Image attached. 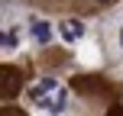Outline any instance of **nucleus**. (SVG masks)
<instances>
[{
    "label": "nucleus",
    "mask_w": 123,
    "mask_h": 116,
    "mask_svg": "<svg viewBox=\"0 0 123 116\" xmlns=\"http://www.w3.org/2000/svg\"><path fill=\"white\" fill-rule=\"evenodd\" d=\"M23 90V77H19L16 68L10 65H0V100H10Z\"/></svg>",
    "instance_id": "f257e3e1"
},
{
    "label": "nucleus",
    "mask_w": 123,
    "mask_h": 116,
    "mask_svg": "<svg viewBox=\"0 0 123 116\" xmlns=\"http://www.w3.org/2000/svg\"><path fill=\"white\" fill-rule=\"evenodd\" d=\"M58 36L65 39L68 45H74L78 39H84V23H81V19H62L58 23Z\"/></svg>",
    "instance_id": "f03ea898"
},
{
    "label": "nucleus",
    "mask_w": 123,
    "mask_h": 116,
    "mask_svg": "<svg viewBox=\"0 0 123 116\" xmlns=\"http://www.w3.org/2000/svg\"><path fill=\"white\" fill-rule=\"evenodd\" d=\"M55 90H58V81H55V77H42V81H36V84L29 87V97L36 100V103H42V100L52 97Z\"/></svg>",
    "instance_id": "7ed1b4c3"
},
{
    "label": "nucleus",
    "mask_w": 123,
    "mask_h": 116,
    "mask_svg": "<svg viewBox=\"0 0 123 116\" xmlns=\"http://www.w3.org/2000/svg\"><path fill=\"white\" fill-rule=\"evenodd\" d=\"M52 23H45V19H32V26H29V36L36 39L39 45H49V39H52Z\"/></svg>",
    "instance_id": "20e7f679"
},
{
    "label": "nucleus",
    "mask_w": 123,
    "mask_h": 116,
    "mask_svg": "<svg viewBox=\"0 0 123 116\" xmlns=\"http://www.w3.org/2000/svg\"><path fill=\"white\" fill-rule=\"evenodd\" d=\"M42 106H45V113H62V110H65V87H58L52 97H45Z\"/></svg>",
    "instance_id": "39448f33"
},
{
    "label": "nucleus",
    "mask_w": 123,
    "mask_h": 116,
    "mask_svg": "<svg viewBox=\"0 0 123 116\" xmlns=\"http://www.w3.org/2000/svg\"><path fill=\"white\" fill-rule=\"evenodd\" d=\"M16 42H19V39H16V32H10V29H6V32H0V49L13 52V49H16Z\"/></svg>",
    "instance_id": "423d86ee"
},
{
    "label": "nucleus",
    "mask_w": 123,
    "mask_h": 116,
    "mask_svg": "<svg viewBox=\"0 0 123 116\" xmlns=\"http://www.w3.org/2000/svg\"><path fill=\"white\" fill-rule=\"evenodd\" d=\"M0 116H26V113L16 110V106H3V110H0Z\"/></svg>",
    "instance_id": "0eeeda50"
},
{
    "label": "nucleus",
    "mask_w": 123,
    "mask_h": 116,
    "mask_svg": "<svg viewBox=\"0 0 123 116\" xmlns=\"http://www.w3.org/2000/svg\"><path fill=\"white\" fill-rule=\"evenodd\" d=\"M107 116H123V106H110V113Z\"/></svg>",
    "instance_id": "6e6552de"
},
{
    "label": "nucleus",
    "mask_w": 123,
    "mask_h": 116,
    "mask_svg": "<svg viewBox=\"0 0 123 116\" xmlns=\"http://www.w3.org/2000/svg\"><path fill=\"white\" fill-rule=\"evenodd\" d=\"M120 49H123V26H120Z\"/></svg>",
    "instance_id": "1a4fd4ad"
}]
</instances>
